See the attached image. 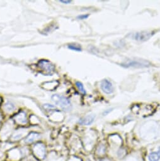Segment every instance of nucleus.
I'll list each match as a JSON object with an SVG mask.
<instances>
[{
	"instance_id": "16",
	"label": "nucleus",
	"mask_w": 160,
	"mask_h": 161,
	"mask_svg": "<svg viewBox=\"0 0 160 161\" xmlns=\"http://www.w3.org/2000/svg\"><path fill=\"white\" fill-rule=\"evenodd\" d=\"M89 17V15H88V14H85V15H80V16H78V19H80V20H83V19H86V18H87L88 17Z\"/></svg>"
},
{
	"instance_id": "2",
	"label": "nucleus",
	"mask_w": 160,
	"mask_h": 161,
	"mask_svg": "<svg viewBox=\"0 0 160 161\" xmlns=\"http://www.w3.org/2000/svg\"><path fill=\"white\" fill-rule=\"evenodd\" d=\"M51 99L54 102L60 106L64 111H69L72 109V105L70 101L66 97L58 94H54Z\"/></svg>"
},
{
	"instance_id": "9",
	"label": "nucleus",
	"mask_w": 160,
	"mask_h": 161,
	"mask_svg": "<svg viewBox=\"0 0 160 161\" xmlns=\"http://www.w3.org/2000/svg\"><path fill=\"white\" fill-rule=\"evenodd\" d=\"M40 138V135L39 133H30L26 138V139L25 140V142L27 144H30L32 143L38 139H39Z\"/></svg>"
},
{
	"instance_id": "3",
	"label": "nucleus",
	"mask_w": 160,
	"mask_h": 161,
	"mask_svg": "<svg viewBox=\"0 0 160 161\" xmlns=\"http://www.w3.org/2000/svg\"><path fill=\"white\" fill-rule=\"evenodd\" d=\"M154 35V32L141 31L129 34V36L134 40L138 41H146L149 39Z\"/></svg>"
},
{
	"instance_id": "17",
	"label": "nucleus",
	"mask_w": 160,
	"mask_h": 161,
	"mask_svg": "<svg viewBox=\"0 0 160 161\" xmlns=\"http://www.w3.org/2000/svg\"><path fill=\"white\" fill-rule=\"evenodd\" d=\"M60 2L63 3H66V4H69L71 2V1H70V0H68V1H66H66H62V0H61Z\"/></svg>"
},
{
	"instance_id": "13",
	"label": "nucleus",
	"mask_w": 160,
	"mask_h": 161,
	"mask_svg": "<svg viewBox=\"0 0 160 161\" xmlns=\"http://www.w3.org/2000/svg\"><path fill=\"white\" fill-rule=\"evenodd\" d=\"M24 132L22 133V132H21V131H20H20H16L15 132V133L14 134V135L12 136V139L13 140L20 139L23 136H24Z\"/></svg>"
},
{
	"instance_id": "14",
	"label": "nucleus",
	"mask_w": 160,
	"mask_h": 161,
	"mask_svg": "<svg viewBox=\"0 0 160 161\" xmlns=\"http://www.w3.org/2000/svg\"><path fill=\"white\" fill-rule=\"evenodd\" d=\"M76 85L77 88H78L79 91L81 93H82L83 94H86V91L84 88V86L82 84V83H81L80 82H76Z\"/></svg>"
},
{
	"instance_id": "15",
	"label": "nucleus",
	"mask_w": 160,
	"mask_h": 161,
	"mask_svg": "<svg viewBox=\"0 0 160 161\" xmlns=\"http://www.w3.org/2000/svg\"><path fill=\"white\" fill-rule=\"evenodd\" d=\"M43 107L44 109L48 111H55L56 107L55 106L51 105V104H44L43 105Z\"/></svg>"
},
{
	"instance_id": "12",
	"label": "nucleus",
	"mask_w": 160,
	"mask_h": 161,
	"mask_svg": "<svg viewBox=\"0 0 160 161\" xmlns=\"http://www.w3.org/2000/svg\"><path fill=\"white\" fill-rule=\"evenodd\" d=\"M5 109H6L7 111H8V112H11V111H13L15 109V105L11 102H7L5 104V106H4Z\"/></svg>"
},
{
	"instance_id": "5",
	"label": "nucleus",
	"mask_w": 160,
	"mask_h": 161,
	"mask_svg": "<svg viewBox=\"0 0 160 161\" xmlns=\"http://www.w3.org/2000/svg\"><path fill=\"white\" fill-rule=\"evenodd\" d=\"M34 152L39 159H44L46 155V149L42 144H37L34 146Z\"/></svg>"
},
{
	"instance_id": "4",
	"label": "nucleus",
	"mask_w": 160,
	"mask_h": 161,
	"mask_svg": "<svg viewBox=\"0 0 160 161\" xmlns=\"http://www.w3.org/2000/svg\"><path fill=\"white\" fill-rule=\"evenodd\" d=\"M39 66L41 70L44 72V74H52L54 71V66L48 60H41L39 63Z\"/></svg>"
},
{
	"instance_id": "19",
	"label": "nucleus",
	"mask_w": 160,
	"mask_h": 161,
	"mask_svg": "<svg viewBox=\"0 0 160 161\" xmlns=\"http://www.w3.org/2000/svg\"><path fill=\"white\" fill-rule=\"evenodd\" d=\"M100 161H110V160H107V159H102V160H100Z\"/></svg>"
},
{
	"instance_id": "11",
	"label": "nucleus",
	"mask_w": 160,
	"mask_h": 161,
	"mask_svg": "<svg viewBox=\"0 0 160 161\" xmlns=\"http://www.w3.org/2000/svg\"><path fill=\"white\" fill-rule=\"evenodd\" d=\"M67 48L76 51H81V48L80 45L78 44H70L67 45Z\"/></svg>"
},
{
	"instance_id": "8",
	"label": "nucleus",
	"mask_w": 160,
	"mask_h": 161,
	"mask_svg": "<svg viewBox=\"0 0 160 161\" xmlns=\"http://www.w3.org/2000/svg\"><path fill=\"white\" fill-rule=\"evenodd\" d=\"M15 120L20 124H26L27 123V118L26 113L24 111L19 112L14 117Z\"/></svg>"
},
{
	"instance_id": "1",
	"label": "nucleus",
	"mask_w": 160,
	"mask_h": 161,
	"mask_svg": "<svg viewBox=\"0 0 160 161\" xmlns=\"http://www.w3.org/2000/svg\"><path fill=\"white\" fill-rule=\"evenodd\" d=\"M124 68H145L151 66L150 62L143 59H129L121 63Z\"/></svg>"
},
{
	"instance_id": "10",
	"label": "nucleus",
	"mask_w": 160,
	"mask_h": 161,
	"mask_svg": "<svg viewBox=\"0 0 160 161\" xmlns=\"http://www.w3.org/2000/svg\"><path fill=\"white\" fill-rule=\"evenodd\" d=\"M149 161H159L160 159V147L156 152H153L149 154L148 156Z\"/></svg>"
},
{
	"instance_id": "18",
	"label": "nucleus",
	"mask_w": 160,
	"mask_h": 161,
	"mask_svg": "<svg viewBox=\"0 0 160 161\" xmlns=\"http://www.w3.org/2000/svg\"><path fill=\"white\" fill-rule=\"evenodd\" d=\"M2 116L1 113H0V123H1V122H2Z\"/></svg>"
},
{
	"instance_id": "6",
	"label": "nucleus",
	"mask_w": 160,
	"mask_h": 161,
	"mask_svg": "<svg viewBox=\"0 0 160 161\" xmlns=\"http://www.w3.org/2000/svg\"><path fill=\"white\" fill-rule=\"evenodd\" d=\"M100 85L102 90L105 94H110L113 92V87L112 85V83L107 79L103 80L101 82Z\"/></svg>"
},
{
	"instance_id": "7",
	"label": "nucleus",
	"mask_w": 160,
	"mask_h": 161,
	"mask_svg": "<svg viewBox=\"0 0 160 161\" xmlns=\"http://www.w3.org/2000/svg\"><path fill=\"white\" fill-rule=\"evenodd\" d=\"M95 119V114H89L86 116L85 117H83V118L80 119L79 121V123L81 125H86L88 126L92 124Z\"/></svg>"
}]
</instances>
